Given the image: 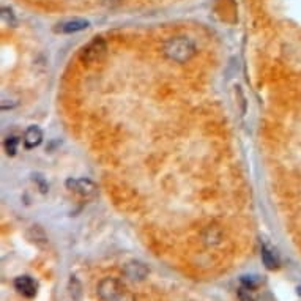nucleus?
Masks as SVG:
<instances>
[{"mask_svg": "<svg viewBox=\"0 0 301 301\" xmlns=\"http://www.w3.org/2000/svg\"><path fill=\"white\" fill-rule=\"evenodd\" d=\"M163 52L169 60L177 62V64H186L195 55L197 47L190 37H172L166 41Z\"/></svg>", "mask_w": 301, "mask_h": 301, "instance_id": "obj_1", "label": "nucleus"}, {"mask_svg": "<svg viewBox=\"0 0 301 301\" xmlns=\"http://www.w3.org/2000/svg\"><path fill=\"white\" fill-rule=\"evenodd\" d=\"M106 52H108V44L101 37H96L90 41L88 44H86L82 47L81 51V62L82 64H87V65H93L101 62L104 57H106Z\"/></svg>", "mask_w": 301, "mask_h": 301, "instance_id": "obj_2", "label": "nucleus"}, {"mask_svg": "<svg viewBox=\"0 0 301 301\" xmlns=\"http://www.w3.org/2000/svg\"><path fill=\"white\" fill-rule=\"evenodd\" d=\"M123 292H127V289L115 278H104L98 284V295H100L103 301H115Z\"/></svg>", "mask_w": 301, "mask_h": 301, "instance_id": "obj_3", "label": "nucleus"}, {"mask_svg": "<svg viewBox=\"0 0 301 301\" xmlns=\"http://www.w3.org/2000/svg\"><path fill=\"white\" fill-rule=\"evenodd\" d=\"M66 188L69 191L79 194L81 197H95L98 193V188L92 180L88 178H69L66 180Z\"/></svg>", "mask_w": 301, "mask_h": 301, "instance_id": "obj_4", "label": "nucleus"}, {"mask_svg": "<svg viewBox=\"0 0 301 301\" xmlns=\"http://www.w3.org/2000/svg\"><path fill=\"white\" fill-rule=\"evenodd\" d=\"M123 275L131 281H142V279L149 276V268L142 262L131 260L123 267Z\"/></svg>", "mask_w": 301, "mask_h": 301, "instance_id": "obj_5", "label": "nucleus"}, {"mask_svg": "<svg viewBox=\"0 0 301 301\" xmlns=\"http://www.w3.org/2000/svg\"><path fill=\"white\" fill-rule=\"evenodd\" d=\"M15 289L25 298H33L38 292V284L30 276H19L15 279Z\"/></svg>", "mask_w": 301, "mask_h": 301, "instance_id": "obj_6", "label": "nucleus"}, {"mask_svg": "<svg viewBox=\"0 0 301 301\" xmlns=\"http://www.w3.org/2000/svg\"><path fill=\"white\" fill-rule=\"evenodd\" d=\"M88 27V21L86 19H69L65 22H60L54 27L55 33H76L81 30H86Z\"/></svg>", "mask_w": 301, "mask_h": 301, "instance_id": "obj_7", "label": "nucleus"}, {"mask_svg": "<svg viewBox=\"0 0 301 301\" xmlns=\"http://www.w3.org/2000/svg\"><path fill=\"white\" fill-rule=\"evenodd\" d=\"M24 147L25 149H35V147H38L41 142H43V131L38 127H29L24 132Z\"/></svg>", "mask_w": 301, "mask_h": 301, "instance_id": "obj_8", "label": "nucleus"}, {"mask_svg": "<svg viewBox=\"0 0 301 301\" xmlns=\"http://www.w3.org/2000/svg\"><path fill=\"white\" fill-rule=\"evenodd\" d=\"M262 260L268 270H276L279 267V257L276 254V251L271 249L268 244H263L262 246Z\"/></svg>", "mask_w": 301, "mask_h": 301, "instance_id": "obj_9", "label": "nucleus"}, {"mask_svg": "<svg viewBox=\"0 0 301 301\" xmlns=\"http://www.w3.org/2000/svg\"><path fill=\"white\" fill-rule=\"evenodd\" d=\"M18 145H19V137L18 136H8V137H6L5 144H3L6 155L15 156L16 151H18Z\"/></svg>", "mask_w": 301, "mask_h": 301, "instance_id": "obj_10", "label": "nucleus"}, {"mask_svg": "<svg viewBox=\"0 0 301 301\" xmlns=\"http://www.w3.org/2000/svg\"><path fill=\"white\" fill-rule=\"evenodd\" d=\"M29 238L30 240L33 241V243H40V241H43L44 244L47 243V236H46V234H44V230L41 229V227H38V226H33L30 230H29Z\"/></svg>", "mask_w": 301, "mask_h": 301, "instance_id": "obj_11", "label": "nucleus"}, {"mask_svg": "<svg viewBox=\"0 0 301 301\" xmlns=\"http://www.w3.org/2000/svg\"><path fill=\"white\" fill-rule=\"evenodd\" d=\"M69 293H71V297H73L74 300H81L82 285H81V282H79L74 276H71V279H69Z\"/></svg>", "mask_w": 301, "mask_h": 301, "instance_id": "obj_12", "label": "nucleus"}, {"mask_svg": "<svg viewBox=\"0 0 301 301\" xmlns=\"http://www.w3.org/2000/svg\"><path fill=\"white\" fill-rule=\"evenodd\" d=\"M260 282H262V279L258 276H243L241 278L243 287H246V289H249V290L257 289V287L260 285Z\"/></svg>", "mask_w": 301, "mask_h": 301, "instance_id": "obj_13", "label": "nucleus"}, {"mask_svg": "<svg viewBox=\"0 0 301 301\" xmlns=\"http://www.w3.org/2000/svg\"><path fill=\"white\" fill-rule=\"evenodd\" d=\"M2 21H3V24H8V25H15L16 24L15 13H13L11 8H6V6H3V8H2Z\"/></svg>", "mask_w": 301, "mask_h": 301, "instance_id": "obj_14", "label": "nucleus"}, {"mask_svg": "<svg viewBox=\"0 0 301 301\" xmlns=\"http://www.w3.org/2000/svg\"><path fill=\"white\" fill-rule=\"evenodd\" d=\"M251 290L246 289V287H241L240 290H238V297H240V300L243 301H253V297H251Z\"/></svg>", "mask_w": 301, "mask_h": 301, "instance_id": "obj_15", "label": "nucleus"}, {"mask_svg": "<svg viewBox=\"0 0 301 301\" xmlns=\"http://www.w3.org/2000/svg\"><path fill=\"white\" fill-rule=\"evenodd\" d=\"M115 301H136V300H134V297H132V293H129V292L127 290V292H123L122 295L118 297Z\"/></svg>", "mask_w": 301, "mask_h": 301, "instance_id": "obj_16", "label": "nucleus"}]
</instances>
